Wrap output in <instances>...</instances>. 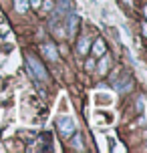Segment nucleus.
Wrapping results in <instances>:
<instances>
[{
    "mask_svg": "<svg viewBox=\"0 0 147 153\" xmlns=\"http://www.w3.org/2000/svg\"><path fill=\"white\" fill-rule=\"evenodd\" d=\"M56 127H59V133H61L65 139H69L73 133H75V121L71 117H59L56 119Z\"/></svg>",
    "mask_w": 147,
    "mask_h": 153,
    "instance_id": "1",
    "label": "nucleus"
},
{
    "mask_svg": "<svg viewBox=\"0 0 147 153\" xmlns=\"http://www.w3.org/2000/svg\"><path fill=\"white\" fill-rule=\"evenodd\" d=\"M26 61H28V67H30L32 75L36 76L39 81H47L48 75H47V71H45V67H42V62H39L34 56H32V54H28V56H26Z\"/></svg>",
    "mask_w": 147,
    "mask_h": 153,
    "instance_id": "2",
    "label": "nucleus"
},
{
    "mask_svg": "<svg viewBox=\"0 0 147 153\" xmlns=\"http://www.w3.org/2000/svg\"><path fill=\"white\" fill-rule=\"evenodd\" d=\"M69 6H71V0H59V4H56V8H54V12H53V20H50V22H56L65 12H69Z\"/></svg>",
    "mask_w": 147,
    "mask_h": 153,
    "instance_id": "3",
    "label": "nucleus"
},
{
    "mask_svg": "<svg viewBox=\"0 0 147 153\" xmlns=\"http://www.w3.org/2000/svg\"><path fill=\"white\" fill-rule=\"evenodd\" d=\"M67 28H69V36H73L75 32H77V22H79V18L75 12H67Z\"/></svg>",
    "mask_w": 147,
    "mask_h": 153,
    "instance_id": "4",
    "label": "nucleus"
},
{
    "mask_svg": "<svg viewBox=\"0 0 147 153\" xmlns=\"http://www.w3.org/2000/svg\"><path fill=\"white\" fill-rule=\"evenodd\" d=\"M40 48H42V53H45V56H47L48 61L56 62V59H59V54H56V51H54V46H50V45H42Z\"/></svg>",
    "mask_w": 147,
    "mask_h": 153,
    "instance_id": "5",
    "label": "nucleus"
},
{
    "mask_svg": "<svg viewBox=\"0 0 147 153\" xmlns=\"http://www.w3.org/2000/svg\"><path fill=\"white\" fill-rule=\"evenodd\" d=\"M105 51H107V45H105V40L103 38H97L93 45V53L97 54V56H101V54H105Z\"/></svg>",
    "mask_w": 147,
    "mask_h": 153,
    "instance_id": "6",
    "label": "nucleus"
},
{
    "mask_svg": "<svg viewBox=\"0 0 147 153\" xmlns=\"http://www.w3.org/2000/svg\"><path fill=\"white\" fill-rule=\"evenodd\" d=\"M14 6L20 14H24V12L28 10V0H14Z\"/></svg>",
    "mask_w": 147,
    "mask_h": 153,
    "instance_id": "7",
    "label": "nucleus"
},
{
    "mask_svg": "<svg viewBox=\"0 0 147 153\" xmlns=\"http://www.w3.org/2000/svg\"><path fill=\"white\" fill-rule=\"evenodd\" d=\"M87 51H89V40H87V38H81V40H79V53L85 54Z\"/></svg>",
    "mask_w": 147,
    "mask_h": 153,
    "instance_id": "8",
    "label": "nucleus"
},
{
    "mask_svg": "<svg viewBox=\"0 0 147 153\" xmlns=\"http://www.w3.org/2000/svg\"><path fill=\"white\" fill-rule=\"evenodd\" d=\"M107 62H109L107 59H105V61H101V62H99V71H101V73H105V71H107Z\"/></svg>",
    "mask_w": 147,
    "mask_h": 153,
    "instance_id": "9",
    "label": "nucleus"
},
{
    "mask_svg": "<svg viewBox=\"0 0 147 153\" xmlns=\"http://www.w3.org/2000/svg\"><path fill=\"white\" fill-rule=\"evenodd\" d=\"M73 145H75V149H83V145H81V137L73 139Z\"/></svg>",
    "mask_w": 147,
    "mask_h": 153,
    "instance_id": "10",
    "label": "nucleus"
},
{
    "mask_svg": "<svg viewBox=\"0 0 147 153\" xmlns=\"http://www.w3.org/2000/svg\"><path fill=\"white\" fill-rule=\"evenodd\" d=\"M40 2H42V0H30V6H32V8H39Z\"/></svg>",
    "mask_w": 147,
    "mask_h": 153,
    "instance_id": "11",
    "label": "nucleus"
},
{
    "mask_svg": "<svg viewBox=\"0 0 147 153\" xmlns=\"http://www.w3.org/2000/svg\"><path fill=\"white\" fill-rule=\"evenodd\" d=\"M143 34H145V36H147V22L143 24Z\"/></svg>",
    "mask_w": 147,
    "mask_h": 153,
    "instance_id": "12",
    "label": "nucleus"
},
{
    "mask_svg": "<svg viewBox=\"0 0 147 153\" xmlns=\"http://www.w3.org/2000/svg\"><path fill=\"white\" fill-rule=\"evenodd\" d=\"M145 16H147V6H145Z\"/></svg>",
    "mask_w": 147,
    "mask_h": 153,
    "instance_id": "13",
    "label": "nucleus"
},
{
    "mask_svg": "<svg viewBox=\"0 0 147 153\" xmlns=\"http://www.w3.org/2000/svg\"><path fill=\"white\" fill-rule=\"evenodd\" d=\"M91 2H95V0H91Z\"/></svg>",
    "mask_w": 147,
    "mask_h": 153,
    "instance_id": "14",
    "label": "nucleus"
}]
</instances>
